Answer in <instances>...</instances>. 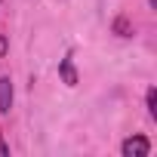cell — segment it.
I'll list each match as a JSON object with an SVG mask.
<instances>
[{
  "label": "cell",
  "instance_id": "cell-3",
  "mask_svg": "<svg viewBox=\"0 0 157 157\" xmlns=\"http://www.w3.org/2000/svg\"><path fill=\"white\" fill-rule=\"evenodd\" d=\"M59 74H62V80H65L68 86H77V71H74V62H71V56H65V59L59 62Z\"/></svg>",
  "mask_w": 157,
  "mask_h": 157
},
{
  "label": "cell",
  "instance_id": "cell-1",
  "mask_svg": "<svg viewBox=\"0 0 157 157\" xmlns=\"http://www.w3.org/2000/svg\"><path fill=\"white\" fill-rule=\"evenodd\" d=\"M120 154L123 157H148L151 154V142L145 136H129L123 145H120Z\"/></svg>",
  "mask_w": 157,
  "mask_h": 157
},
{
  "label": "cell",
  "instance_id": "cell-4",
  "mask_svg": "<svg viewBox=\"0 0 157 157\" xmlns=\"http://www.w3.org/2000/svg\"><path fill=\"white\" fill-rule=\"evenodd\" d=\"M114 31H117V34H120V37H129V34H132V28H129V22H126V19H123V16H120V19H117V22H114Z\"/></svg>",
  "mask_w": 157,
  "mask_h": 157
},
{
  "label": "cell",
  "instance_id": "cell-5",
  "mask_svg": "<svg viewBox=\"0 0 157 157\" xmlns=\"http://www.w3.org/2000/svg\"><path fill=\"white\" fill-rule=\"evenodd\" d=\"M148 114L157 117V90H154V86L148 90Z\"/></svg>",
  "mask_w": 157,
  "mask_h": 157
},
{
  "label": "cell",
  "instance_id": "cell-6",
  "mask_svg": "<svg viewBox=\"0 0 157 157\" xmlns=\"http://www.w3.org/2000/svg\"><path fill=\"white\" fill-rule=\"evenodd\" d=\"M6 49H10V43H6V37H3V34H0V59L6 56Z\"/></svg>",
  "mask_w": 157,
  "mask_h": 157
},
{
  "label": "cell",
  "instance_id": "cell-2",
  "mask_svg": "<svg viewBox=\"0 0 157 157\" xmlns=\"http://www.w3.org/2000/svg\"><path fill=\"white\" fill-rule=\"evenodd\" d=\"M13 108V80L0 77V114H6Z\"/></svg>",
  "mask_w": 157,
  "mask_h": 157
},
{
  "label": "cell",
  "instance_id": "cell-7",
  "mask_svg": "<svg viewBox=\"0 0 157 157\" xmlns=\"http://www.w3.org/2000/svg\"><path fill=\"white\" fill-rule=\"evenodd\" d=\"M0 157H10V145L3 142V136H0Z\"/></svg>",
  "mask_w": 157,
  "mask_h": 157
}]
</instances>
